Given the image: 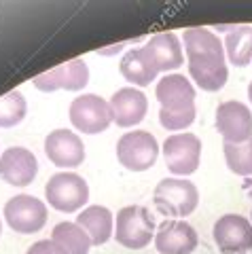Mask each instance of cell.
I'll return each mask as SVG.
<instances>
[{"label": "cell", "instance_id": "cell-1", "mask_svg": "<svg viewBox=\"0 0 252 254\" xmlns=\"http://www.w3.org/2000/svg\"><path fill=\"white\" fill-rule=\"evenodd\" d=\"M155 205L165 216L187 218L199 203V193L187 178H163L155 189Z\"/></svg>", "mask_w": 252, "mask_h": 254}, {"label": "cell", "instance_id": "cell-2", "mask_svg": "<svg viewBox=\"0 0 252 254\" xmlns=\"http://www.w3.org/2000/svg\"><path fill=\"white\" fill-rule=\"evenodd\" d=\"M45 197L53 210L72 214L89 201V187L74 172H58L47 180Z\"/></svg>", "mask_w": 252, "mask_h": 254}, {"label": "cell", "instance_id": "cell-3", "mask_svg": "<svg viewBox=\"0 0 252 254\" xmlns=\"http://www.w3.org/2000/svg\"><path fill=\"white\" fill-rule=\"evenodd\" d=\"M115 237L121 246L129 250L146 248L155 237V220L151 212L142 205H125L117 212Z\"/></svg>", "mask_w": 252, "mask_h": 254}, {"label": "cell", "instance_id": "cell-4", "mask_svg": "<svg viewBox=\"0 0 252 254\" xmlns=\"http://www.w3.org/2000/svg\"><path fill=\"white\" fill-rule=\"evenodd\" d=\"M159 157V144L151 131H129L117 142V159L125 170L129 172H144L153 168Z\"/></svg>", "mask_w": 252, "mask_h": 254}, {"label": "cell", "instance_id": "cell-5", "mask_svg": "<svg viewBox=\"0 0 252 254\" xmlns=\"http://www.w3.org/2000/svg\"><path fill=\"white\" fill-rule=\"evenodd\" d=\"M70 123L81 133H100L113 123L110 104L96 93H83L70 104Z\"/></svg>", "mask_w": 252, "mask_h": 254}, {"label": "cell", "instance_id": "cell-6", "mask_svg": "<svg viewBox=\"0 0 252 254\" xmlns=\"http://www.w3.org/2000/svg\"><path fill=\"white\" fill-rule=\"evenodd\" d=\"M165 165L176 176H189L197 172L201 159V140L195 133H174L163 142Z\"/></svg>", "mask_w": 252, "mask_h": 254}, {"label": "cell", "instance_id": "cell-7", "mask_svg": "<svg viewBox=\"0 0 252 254\" xmlns=\"http://www.w3.org/2000/svg\"><path fill=\"white\" fill-rule=\"evenodd\" d=\"M4 220L21 235L38 233L47 222V205L32 195H15L4 205Z\"/></svg>", "mask_w": 252, "mask_h": 254}, {"label": "cell", "instance_id": "cell-8", "mask_svg": "<svg viewBox=\"0 0 252 254\" xmlns=\"http://www.w3.org/2000/svg\"><path fill=\"white\" fill-rule=\"evenodd\" d=\"M218 250L227 254H244L252 248V222L240 214H225L212 229Z\"/></svg>", "mask_w": 252, "mask_h": 254}, {"label": "cell", "instance_id": "cell-9", "mask_svg": "<svg viewBox=\"0 0 252 254\" xmlns=\"http://www.w3.org/2000/svg\"><path fill=\"white\" fill-rule=\"evenodd\" d=\"M216 129L227 144H244L252 138V113L242 102H223L216 108Z\"/></svg>", "mask_w": 252, "mask_h": 254}, {"label": "cell", "instance_id": "cell-10", "mask_svg": "<svg viewBox=\"0 0 252 254\" xmlns=\"http://www.w3.org/2000/svg\"><path fill=\"white\" fill-rule=\"evenodd\" d=\"M38 174V161L32 150L23 146H11L0 155V178L6 185L23 189L32 185Z\"/></svg>", "mask_w": 252, "mask_h": 254}, {"label": "cell", "instance_id": "cell-11", "mask_svg": "<svg viewBox=\"0 0 252 254\" xmlns=\"http://www.w3.org/2000/svg\"><path fill=\"white\" fill-rule=\"evenodd\" d=\"M45 155L58 168H78L85 161L83 140L70 129H53L45 138Z\"/></svg>", "mask_w": 252, "mask_h": 254}, {"label": "cell", "instance_id": "cell-12", "mask_svg": "<svg viewBox=\"0 0 252 254\" xmlns=\"http://www.w3.org/2000/svg\"><path fill=\"white\" fill-rule=\"evenodd\" d=\"M89 83V68L83 60H70L68 64L53 68L51 72L38 74L34 78V87L45 93L66 89V91H81Z\"/></svg>", "mask_w": 252, "mask_h": 254}, {"label": "cell", "instance_id": "cell-13", "mask_svg": "<svg viewBox=\"0 0 252 254\" xmlns=\"http://www.w3.org/2000/svg\"><path fill=\"white\" fill-rule=\"evenodd\" d=\"M197 231L183 220H165L155 235V248L159 254H191L197 248Z\"/></svg>", "mask_w": 252, "mask_h": 254}, {"label": "cell", "instance_id": "cell-14", "mask_svg": "<svg viewBox=\"0 0 252 254\" xmlns=\"http://www.w3.org/2000/svg\"><path fill=\"white\" fill-rule=\"evenodd\" d=\"M108 104L113 123H117L119 127H133L142 123L148 110L146 95L140 89H133V87H123V89L115 91Z\"/></svg>", "mask_w": 252, "mask_h": 254}, {"label": "cell", "instance_id": "cell-15", "mask_svg": "<svg viewBox=\"0 0 252 254\" xmlns=\"http://www.w3.org/2000/svg\"><path fill=\"white\" fill-rule=\"evenodd\" d=\"M155 95L163 110H185L195 106V87L183 74H165L157 83Z\"/></svg>", "mask_w": 252, "mask_h": 254}, {"label": "cell", "instance_id": "cell-16", "mask_svg": "<svg viewBox=\"0 0 252 254\" xmlns=\"http://www.w3.org/2000/svg\"><path fill=\"white\" fill-rule=\"evenodd\" d=\"M144 51L155 64L157 72H168V70H176L183 66L185 55L183 45H180L178 36L172 32H163V34H155L151 41L144 45Z\"/></svg>", "mask_w": 252, "mask_h": 254}, {"label": "cell", "instance_id": "cell-17", "mask_svg": "<svg viewBox=\"0 0 252 254\" xmlns=\"http://www.w3.org/2000/svg\"><path fill=\"white\" fill-rule=\"evenodd\" d=\"M185 51L187 60H225V45L208 28H189L185 30Z\"/></svg>", "mask_w": 252, "mask_h": 254}, {"label": "cell", "instance_id": "cell-18", "mask_svg": "<svg viewBox=\"0 0 252 254\" xmlns=\"http://www.w3.org/2000/svg\"><path fill=\"white\" fill-rule=\"evenodd\" d=\"M119 68L125 81L136 87H148L159 74L155 64L148 58V53L144 51V47H136V49L125 53Z\"/></svg>", "mask_w": 252, "mask_h": 254}, {"label": "cell", "instance_id": "cell-19", "mask_svg": "<svg viewBox=\"0 0 252 254\" xmlns=\"http://www.w3.org/2000/svg\"><path fill=\"white\" fill-rule=\"evenodd\" d=\"M76 225L91 237V246H102L113 235V212L104 205H89L76 216Z\"/></svg>", "mask_w": 252, "mask_h": 254}, {"label": "cell", "instance_id": "cell-20", "mask_svg": "<svg viewBox=\"0 0 252 254\" xmlns=\"http://www.w3.org/2000/svg\"><path fill=\"white\" fill-rule=\"evenodd\" d=\"M189 74L203 91H220L229 78L225 60H189Z\"/></svg>", "mask_w": 252, "mask_h": 254}, {"label": "cell", "instance_id": "cell-21", "mask_svg": "<svg viewBox=\"0 0 252 254\" xmlns=\"http://www.w3.org/2000/svg\"><path fill=\"white\" fill-rule=\"evenodd\" d=\"M225 55L233 66H248L252 62V26H238L227 32Z\"/></svg>", "mask_w": 252, "mask_h": 254}, {"label": "cell", "instance_id": "cell-22", "mask_svg": "<svg viewBox=\"0 0 252 254\" xmlns=\"http://www.w3.org/2000/svg\"><path fill=\"white\" fill-rule=\"evenodd\" d=\"M51 240L60 242L70 254H89L91 237L76 222H60L53 227Z\"/></svg>", "mask_w": 252, "mask_h": 254}, {"label": "cell", "instance_id": "cell-23", "mask_svg": "<svg viewBox=\"0 0 252 254\" xmlns=\"http://www.w3.org/2000/svg\"><path fill=\"white\" fill-rule=\"evenodd\" d=\"M28 113L26 98L21 91H9L0 98V127H15L23 121Z\"/></svg>", "mask_w": 252, "mask_h": 254}, {"label": "cell", "instance_id": "cell-24", "mask_svg": "<svg viewBox=\"0 0 252 254\" xmlns=\"http://www.w3.org/2000/svg\"><path fill=\"white\" fill-rule=\"evenodd\" d=\"M227 168L238 176H252V138L244 144H227L225 142Z\"/></svg>", "mask_w": 252, "mask_h": 254}, {"label": "cell", "instance_id": "cell-25", "mask_svg": "<svg viewBox=\"0 0 252 254\" xmlns=\"http://www.w3.org/2000/svg\"><path fill=\"white\" fill-rule=\"evenodd\" d=\"M195 121V106H189L185 110H159V123L170 131L185 129Z\"/></svg>", "mask_w": 252, "mask_h": 254}, {"label": "cell", "instance_id": "cell-26", "mask_svg": "<svg viewBox=\"0 0 252 254\" xmlns=\"http://www.w3.org/2000/svg\"><path fill=\"white\" fill-rule=\"evenodd\" d=\"M26 254H70V252L55 240H41L30 246Z\"/></svg>", "mask_w": 252, "mask_h": 254}, {"label": "cell", "instance_id": "cell-27", "mask_svg": "<svg viewBox=\"0 0 252 254\" xmlns=\"http://www.w3.org/2000/svg\"><path fill=\"white\" fill-rule=\"evenodd\" d=\"M248 100H250V104H252V81H250V85H248Z\"/></svg>", "mask_w": 252, "mask_h": 254}, {"label": "cell", "instance_id": "cell-28", "mask_svg": "<svg viewBox=\"0 0 252 254\" xmlns=\"http://www.w3.org/2000/svg\"><path fill=\"white\" fill-rule=\"evenodd\" d=\"M0 233H2V222H0Z\"/></svg>", "mask_w": 252, "mask_h": 254}, {"label": "cell", "instance_id": "cell-29", "mask_svg": "<svg viewBox=\"0 0 252 254\" xmlns=\"http://www.w3.org/2000/svg\"><path fill=\"white\" fill-rule=\"evenodd\" d=\"M250 222H252V214H250Z\"/></svg>", "mask_w": 252, "mask_h": 254}]
</instances>
